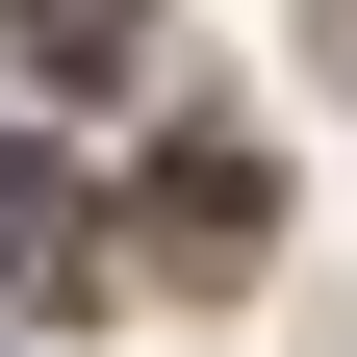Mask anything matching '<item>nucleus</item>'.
<instances>
[{"mask_svg":"<svg viewBox=\"0 0 357 357\" xmlns=\"http://www.w3.org/2000/svg\"><path fill=\"white\" fill-rule=\"evenodd\" d=\"M0 306H102V204H77V153H26V128H0Z\"/></svg>","mask_w":357,"mask_h":357,"instance_id":"f257e3e1","label":"nucleus"},{"mask_svg":"<svg viewBox=\"0 0 357 357\" xmlns=\"http://www.w3.org/2000/svg\"><path fill=\"white\" fill-rule=\"evenodd\" d=\"M153 281H255V153H153Z\"/></svg>","mask_w":357,"mask_h":357,"instance_id":"f03ea898","label":"nucleus"},{"mask_svg":"<svg viewBox=\"0 0 357 357\" xmlns=\"http://www.w3.org/2000/svg\"><path fill=\"white\" fill-rule=\"evenodd\" d=\"M128 26H153V0H0V52H26V77H128Z\"/></svg>","mask_w":357,"mask_h":357,"instance_id":"7ed1b4c3","label":"nucleus"}]
</instances>
